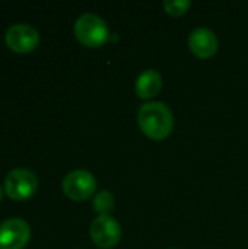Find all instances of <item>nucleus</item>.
Listing matches in <instances>:
<instances>
[{"label":"nucleus","mask_w":248,"mask_h":249,"mask_svg":"<svg viewBox=\"0 0 248 249\" xmlns=\"http://www.w3.org/2000/svg\"><path fill=\"white\" fill-rule=\"evenodd\" d=\"M76 38L89 48H98L110 39L107 22L95 13H83L75 22Z\"/></svg>","instance_id":"2"},{"label":"nucleus","mask_w":248,"mask_h":249,"mask_svg":"<svg viewBox=\"0 0 248 249\" xmlns=\"http://www.w3.org/2000/svg\"><path fill=\"white\" fill-rule=\"evenodd\" d=\"M137 123L140 130L152 140L167 139L174 128L171 109L162 102H148L139 108Z\"/></svg>","instance_id":"1"},{"label":"nucleus","mask_w":248,"mask_h":249,"mask_svg":"<svg viewBox=\"0 0 248 249\" xmlns=\"http://www.w3.org/2000/svg\"><path fill=\"white\" fill-rule=\"evenodd\" d=\"M162 88V76L153 70L148 69L139 74L136 80V95L142 99H151L159 93Z\"/></svg>","instance_id":"9"},{"label":"nucleus","mask_w":248,"mask_h":249,"mask_svg":"<svg viewBox=\"0 0 248 249\" xmlns=\"http://www.w3.org/2000/svg\"><path fill=\"white\" fill-rule=\"evenodd\" d=\"M89 233L99 248H114L121 239V226L110 214H101L91 223Z\"/></svg>","instance_id":"5"},{"label":"nucleus","mask_w":248,"mask_h":249,"mask_svg":"<svg viewBox=\"0 0 248 249\" xmlns=\"http://www.w3.org/2000/svg\"><path fill=\"white\" fill-rule=\"evenodd\" d=\"M218 38L208 28H197L189 36V48L199 58H209L218 51Z\"/></svg>","instance_id":"8"},{"label":"nucleus","mask_w":248,"mask_h":249,"mask_svg":"<svg viewBox=\"0 0 248 249\" xmlns=\"http://www.w3.org/2000/svg\"><path fill=\"white\" fill-rule=\"evenodd\" d=\"M4 41L12 51L16 53H29L37 48L39 42L38 31L26 23H15L7 28Z\"/></svg>","instance_id":"7"},{"label":"nucleus","mask_w":248,"mask_h":249,"mask_svg":"<svg viewBox=\"0 0 248 249\" xmlns=\"http://www.w3.org/2000/svg\"><path fill=\"white\" fill-rule=\"evenodd\" d=\"M191 6L190 0H165L164 9L171 16H181L184 15Z\"/></svg>","instance_id":"11"},{"label":"nucleus","mask_w":248,"mask_h":249,"mask_svg":"<svg viewBox=\"0 0 248 249\" xmlns=\"http://www.w3.org/2000/svg\"><path fill=\"white\" fill-rule=\"evenodd\" d=\"M1 198H3V190H1V187H0V201H1Z\"/></svg>","instance_id":"12"},{"label":"nucleus","mask_w":248,"mask_h":249,"mask_svg":"<svg viewBox=\"0 0 248 249\" xmlns=\"http://www.w3.org/2000/svg\"><path fill=\"white\" fill-rule=\"evenodd\" d=\"M29 238L31 228L22 219L12 217L0 225V249H23Z\"/></svg>","instance_id":"6"},{"label":"nucleus","mask_w":248,"mask_h":249,"mask_svg":"<svg viewBox=\"0 0 248 249\" xmlns=\"http://www.w3.org/2000/svg\"><path fill=\"white\" fill-rule=\"evenodd\" d=\"M114 206H115L114 196L108 191H99L94 198V209L96 213H99V216L110 214V212L114 209Z\"/></svg>","instance_id":"10"},{"label":"nucleus","mask_w":248,"mask_h":249,"mask_svg":"<svg viewBox=\"0 0 248 249\" xmlns=\"http://www.w3.org/2000/svg\"><path fill=\"white\" fill-rule=\"evenodd\" d=\"M63 193L73 201L88 200L96 188V179L89 171L76 169L69 172L61 182Z\"/></svg>","instance_id":"4"},{"label":"nucleus","mask_w":248,"mask_h":249,"mask_svg":"<svg viewBox=\"0 0 248 249\" xmlns=\"http://www.w3.org/2000/svg\"><path fill=\"white\" fill-rule=\"evenodd\" d=\"M3 187L9 198L15 201H23L35 194L38 188V178L32 171L18 168L7 174Z\"/></svg>","instance_id":"3"}]
</instances>
